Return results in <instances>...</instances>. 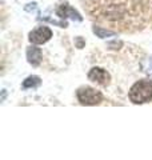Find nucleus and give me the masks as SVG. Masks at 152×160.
Listing matches in <instances>:
<instances>
[{"label": "nucleus", "mask_w": 152, "mask_h": 160, "mask_svg": "<svg viewBox=\"0 0 152 160\" xmlns=\"http://www.w3.org/2000/svg\"><path fill=\"white\" fill-rule=\"evenodd\" d=\"M129 100L135 104H143L152 100V82L139 80L129 89Z\"/></svg>", "instance_id": "f257e3e1"}, {"label": "nucleus", "mask_w": 152, "mask_h": 160, "mask_svg": "<svg viewBox=\"0 0 152 160\" xmlns=\"http://www.w3.org/2000/svg\"><path fill=\"white\" fill-rule=\"evenodd\" d=\"M78 99L83 106H96L101 102V93L91 87H83L78 91Z\"/></svg>", "instance_id": "f03ea898"}, {"label": "nucleus", "mask_w": 152, "mask_h": 160, "mask_svg": "<svg viewBox=\"0 0 152 160\" xmlns=\"http://www.w3.org/2000/svg\"><path fill=\"white\" fill-rule=\"evenodd\" d=\"M52 38V31L48 27H39L29 33V42L33 44H44Z\"/></svg>", "instance_id": "7ed1b4c3"}, {"label": "nucleus", "mask_w": 152, "mask_h": 160, "mask_svg": "<svg viewBox=\"0 0 152 160\" xmlns=\"http://www.w3.org/2000/svg\"><path fill=\"white\" fill-rule=\"evenodd\" d=\"M88 79L91 80V82H95V83L100 84V86H107V84L109 83V80H111V76L105 69L95 67L88 72Z\"/></svg>", "instance_id": "20e7f679"}, {"label": "nucleus", "mask_w": 152, "mask_h": 160, "mask_svg": "<svg viewBox=\"0 0 152 160\" xmlns=\"http://www.w3.org/2000/svg\"><path fill=\"white\" fill-rule=\"evenodd\" d=\"M56 15H58L59 18H62V19L69 18V19H72L73 22H75V20H76V22H82V20H83V18L80 16V13L76 11V9H73L67 3L62 4V6H59L56 8Z\"/></svg>", "instance_id": "39448f33"}, {"label": "nucleus", "mask_w": 152, "mask_h": 160, "mask_svg": "<svg viewBox=\"0 0 152 160\" xmlns=\"http://www.w3.org/2000/svg\"><path fill=\"white\" fill-rule=\"evenodd\" d=\"M27 59H28V63L32 64L33 67H36L42 62V49L38 48V47H28L27 49Z\"/></svg>", "instance_id": "423d86ee"}, {"label": "nucleus", "mask_w": 152, "mask_h": 160, "mask_svg": "<svg viewBox=\"0 0 152 160\" xmlns=\"http://www.w3.org/2000/svg\"><path fill=\"white\" fill-rule=\"evenodd\" d=\"M42 80H40L39 76H29L23 82V88H35L39 87Z\"/></svg>", "instance_id": "0eeeda50"}, {"label": "nucleus", "mask_w": 152, "mask_h": 160, "mask_svg": "<svg viewBox=\"0 0 152 160\" xmlns=\"http://www.w3.org/2000/svg\"><path fill=\"white\" fill-rule=\"evenodd\" d=\"M141 69L145 75H148L149 79H152V58H147L141 62Z\"/></svg>", "instance_id": "6e6552de"}, {"label": "nucleus", "mask_w": 152, "mask_h": 160, "mask_svg": "<svg viewBox=\"0 0 152 160\" xmlns=\"http://www.w3.org/2000/svg\"><path fill=\"white\" fill-rule=\"evenodd\" d=\"M94 33H95V35H98V38H101V39L108 38V36H114V35H115L114 31L103 29V28H100V27H94Z\"/></svg>", "instance_id": "1a4fd4ad"}]
</instances>
